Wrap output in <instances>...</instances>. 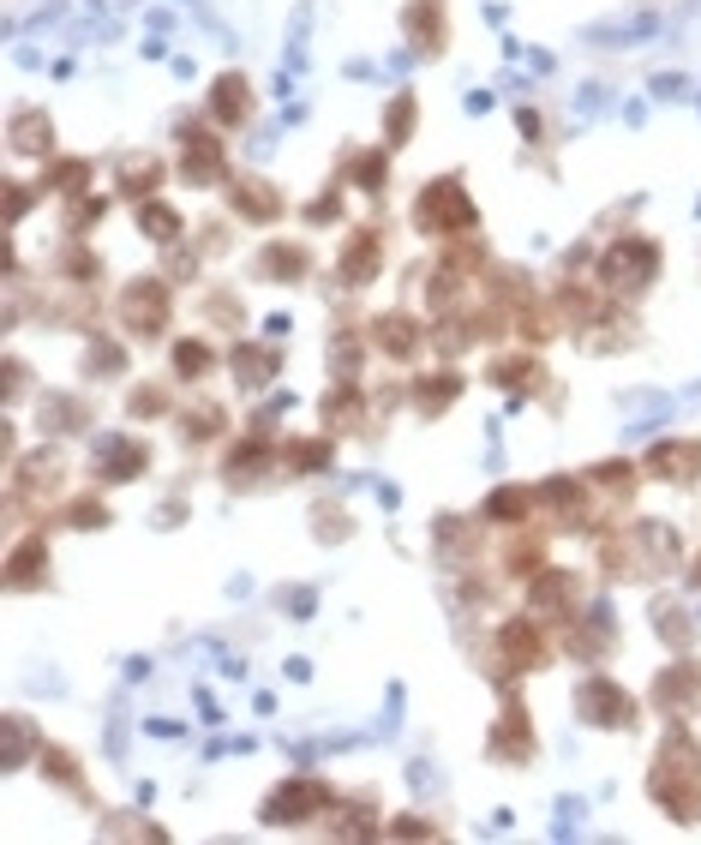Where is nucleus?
I'll use <instances>...</instances> for the list:
<instances>
[{"label": "nucleus", "instance_id": "nucleus-1", "mask_svg": "<svg viewBox=\"0 0 701 845\" xmlns=\"http://www.w3.org/2000/svg\"><path fill=\"white\" fill-rule=\"evenodd\" d=\"M414 222H420V228H468V222H474V204H468V192H462L456 180H438V186H426Z\"/></svg>", "mask_w": 701, "mask_h": 845}, {"label": "nucleus", "instance_id": "nucleus-2", "mask_svg": "<svg viewBox=\"0 0 701 845\" xmlns=\"http://www.w3.org/2000/svg\"><path fill=\"white\" fill-rule=\"evenodd\" d=\"M654 264H660V252H654L648 240H624V246L606 252V282H612V288H642V282L654 276Z\"/></svg>", "mask_w": 701, "mask_h": 845}, {"label": "nucleus", "instance_id": "nucleus-3", "mask_svg": "<svg viewBox=\"0 0 701 845\" xmlns=\"http://www.w3.org/2000/svg\"><path fill=\"white\" fill-rule=\"evenodd\" d=\"M120 318H126L132 330H162V318H168V294H162V282H132L126 300H120Z\"/></svg>", "mask_w": 701, "mask_h": 845}, {"label": "nucleus", "instance_id": "nucleus-4", "mask_svg": "<svg viewBox=\"0 0 701 845\" xmlns=\"http://www.w3.org/2000/svg\"><path fill=\"white\" fill-rule=\"evenodd\" d=\"M582 714L594 726H630V696L612 678H594V684H582Z\"/></svg>", "mask_w": 701, "mask_h": 845}, {"label": "nucleus", "instance_id": "nucleus-5", "mask_svg": "<svg viewBox=\"0 0 701 845\" xmlns=\"http://www.w3.org/2000/svg\"><path fill=\"white\" fill-rule=\"evenodd\" d=\"M222 174V144L204 132H186V180H216Z\"/></svg>", "mask_w": 701, "mask_h": 845}, {"label": "nucleus", "instance_id": "nucleus-6", "mask_svg": "<svg viewBox=\"0 0 701 845\" xmlns=\"http://www.w3.org/2000/svg\"><path fill=\"white\" fill-rule=\"evenodd\" d=\"M318 804H324V792H318V786H288V792H276V798H270V810H264V816H270V822H306L300 810H318Z\"/></svg>", "mask_w": 701, "mask_h": 845}, {"label": "nucleus", "instance_id": "nucleus-7", "mask_svg": "<svg viewBox=\"0 0 701 845\" xmlns=\"http://www.w3.org/2000/svg\"><path fill=\"white\" fill-rule=\"evenodd\" d=\"M48 138H54V126H48V114H36V108H24V114L12 120V150L36 156V150H48Z\"/></svg>", "mask_w": 701, "mask_h": 845}, {"label": "nucleus", "instance_id": "nucleus-8", "mask_svg": "<svg viewBox=\"0 0 701 845\" xmlns=\"http://www.w3.org/2000/svg\"><path fill=\"white\" fill-rule=\"evenodd\" d=\"M234 210H240V216H252V222H270V216L282 210V198H270V186H264V180H246V186H234Z\"/></svg>", "mask_w": 701, "mask_h": 845}, {"label": "nucleus", "instance_id": "nucleus-9", "mask_svg": "<svg viewBox=\"0 0 701 845\" xmlns=\"http://www.w3.org/2000/svg\"><path fill=\"white\" fill-rule=\"evenodd\" d=\"M210 108H216V120H246V108H252L246 78H234V72H228V78H216V102H210Z\"/></svg>", "mask_w": 701, "mask_h": 845}, {"label": "nucleus", "instance_id": "nucleus-10", "mask_svg": "<svg viewBox=\"0 0 701 845\" xmlns=\"http://www.w3.org/2000/svg\"><path fill=\"white\" fill-rule=\"evenodd\" d=\"M378 342H384V354H396V360H408L414 354V318H402V312H390V318H378Z\"/></svg>", "mask_w": 701, "mask_h": 845}, {"label": "nucleus", "instance_id": "nucleus-11", "mask_svg": "<svg viewBox=\"0 0 701 845\" xmlns=\"http://www.w3.org/2000/svg\"><path fill=\"white\" fill-rule=\"evenodd\" d=\"M42 564H48V546H42V540H24V546L12 552V564H6V576H12V588H30Z\"/></svg>", "mask_w": 701, "mask_h": 845}, {"label": "nucleus", "instance_id": "nucleus-12", "mask_svg": "<svg viewBox=\"0 0 701 845\" xmlns=\"http://www.w3.org/2000/svg\"><path fill=\"white\" fill-rule=\"evenodd\" d=\"M138 228H150L162 246H168V240H180V216H174L168 204H144V210H138Z\"/></svg>", "mask_w": 701, "mask_h": 845}, {"label": "nucleus", "instance_id": "nucleus-13", "mask_svg": "<svg viewBox=\"0 0 701 845\" xmlns=\"http://www.w3.org/2000/svg\"><path fill=\"white\" fill-rule=\"evenodd\" d=\"M504 654H510L516 666H522V660L534 666V660H540V636H534L528 624H510V630H504Z\"/></svg>", "mask_w": 701, "mask_h": 845}, {"label": "nucleus", "instance_id": "nucleus-14", "mask_svg": "<svg viewBox=\"0 0 701 845\" xmlns=\"http://www.w3.org/2000/svg\"><path fill=\"white\" fill-rule=\"evenodd\" d=\"M456 402V378L450 372H438V378H420V408L432 414V408H450Z\"/></svg>", "mask_w": 701, "mask_h": 845}, {"label": "nucleus", "instance_id": "nucleus-15", "mask_svg": "<svg viewBox=\"0 0 701 845\" xmlns=\"http://www.w3.org/2000/svg\"><path fill=\"white\" fill-rule=\"evenodd\" d=\"M528 600H534V606H564V600H570V576H564V570H546V582H534Z\"/></svg>", "mask_w": 701, "mask_h": 845}, {"label": "nucleus", "instance_id": "nucleus-16", "mask_svg": "<svg viewBox=\"0 0 701 845\" xmlns=\"http://www.w3.org/2000/svg\"><path fill=\"white\" fill-rule=\"evenodd\" d=\"M156 180H162V168H156V162H150V156H144V162H138V156H132V162H126V168H120V186H126V192H138V186H144V192H150V186H156Z\"/></svg>", "mask_w": 701, "mask_h": 845}, {"label": "nucleus", "instance_id": "nucleus-17", "mask_svg": "<svg viewBox=\"0 0 701 845\" xmlns=\"http://www.w3.org/2000/svg\"><path fill=\"white\" fill-rule=\"evenodd\" d=\"M174 366H180L186 378H198V372L210 366V348H204V342H180V348H174Z\"/></svg>", "mask_w": 701, "mask_h": 845}, {"label": "nucleus", "instance_id": "nucleus-18", "mask_svg": "<svg viewBox=\"0 0 701 845\" xmlns=\"http://www.w3.org/2000/svg\"><path fill=\"white\" fill-rule=\"evenodd\" d=\"M132 468H144V450H138V444H120V450L108 456V480H126Z\"/></svg>", "mask_w": 701, "mask_h": 845}, {"label": "nucleus", "instance_id": "nucleus-19", "mask_svg": "<svg viewBox=\"0 0 701 845\" xmlns=\"http://www.w3.org/2000/svg\"><path fill=\"white\" fill-rule=\"evenodd\" d=\"M408 126H414V102H408V96H396V114H390V138H408Z\"/></svg>", "mask_w": 701, "mask_h": 845}, {"label": "nucleus", "instance_id": "nucleus-20", "mask_svg": "<svg viewBox=\"0 0 701 845\" xmlns=\"http://www.w3.org/2000/svg\"><path fill=\"white\" fill-rule=\"evenodd\" d=\"M378 180H384V162H378V156H366V162H360V186H378Z\"/></svg>", "mask_w": 701, "mask_h": 845}]
</instances>
